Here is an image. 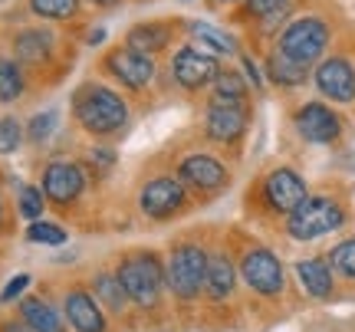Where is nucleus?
<instances>
[{
	"label": "nucleus",
	"instance_id": "obj_1",
	"mask_svg": "<svg viewBox=\"0 0 355 332\" xmlns=\"http://www.w3.org/2000/svg\"><path fill=\"white\" fill-rule=\"evenodd\" d=\"M332 40H336V26H332L329 17H322L316 10H306V13H293L286 20V26L273 40V50L290 56L293 63L313 69L329 53Z\"/></svg>",
	"mask_w": 355,
	"mask_h": 332
},
{
	"label": "nucleus",
	"instance_id": "obj_2",
	"mask_svg": "<svg viewBox=\"0 0 355 332\" xmlns=\"http://www.w3.org/2000/svg\"><path fill=\"white\" fill-rule=\"evenodd\" d=\"M73 115L76 122L86 128L89 135L105 139L122 132L128 122V103L115 89L102 86V82H83L73 92Z\"/></svg>",
	"mask_w": 355,
	"mask_h": 332
},
{
	"label": "nucleus",
	"instance_id": "obj_3",
	"mask_svg": "<svg viewBox=\"0 0 355 332\" xmlns=\"http://www.w3.org/2000/svg\"><path fill=\"white\" fill-rule=\"evenodd\" d=\"M345 220H349V207H345L339 198L309 191V198L286 218V234H290L293 241L309 243V241H319V237L336 234Z\"/></svg>",
	"mask_w": 355,
	"mask_h": 332
},
{
	"label": "nucleus",
	"instance_id": "obj_4",
	"mask_svg": "<svg viewBox=\"0 0 355 332\" xmlns=\"http://www.w3.org/2000/svg\"><path fill=\"white\" fill-rule=\"evenodd\" d=\"M119 283L125 290L128 299H135L139 306H155L158 303V293L165 286V267L158 263L155 254H132L119 263Z\"/></svg>",
	"mask_w": 355,
	"mask_h": 332
},
{
	"label": "nucleus",
	"instance_id": "obj_5",
	"mask_svg": "<svg viewBox=\"0 0 355 332\" xmlns=\"http://www.w3.org/2000/svg\"><path fill=\"white\" fill-rule=\"evenodd\" d=\"M313 89L329 105H355V60L349 53H326L313 66Z\"/></svg>",
	"mask_w": 355,
	"mask_h": 332
},
{
	"label": "nucleus",
	"instance_id": "obj_6",
	"mask_svg": "<svg viewBox=\"0 0 355 332\" xmlns=\"http://www.w3.org/2000/svg\"><path fill=\"white\" fill-rule=\"evenodd\" d=\"M168 69H171V79H175L178 89L201 92V89H211V82L217 79V73L224 66H220V56L201 50L198 43H184V46H178L171 53Z\"/></svg>",
	"mask_w": 355,
	"mask_h": 332
},
{
	"label": "nucleus",
	"instance_id": "obj_7",
	"mask_svg": "<svg viewBox=\"0 0 355 332\" xmlns=\"http://www.w3.org/2000/svg\"><path fill=\"white\" fill-rule=\"evenodd\" d=\"M207 250L198 243H181L168 256V286L175 290L178 299H198L204 290V273H207Z\"/></svg>",
	"mask_w": 355,
	"mask_h": 332
},
{
	"label": "nucleus",
	"instance_id": "obj_8",
	"mask_svg": "<svg viewBox=\"0 0 355 332\" xmlns=\"http://www.w3.org/2000/svg\"><path fill=\"white\" fill-rule=\"evenodd\" d=\"M257 191H260V201H263L266 211H273L279 218H290L293 211L309 198V184L296 168L279 165L273 171H266Z\"/></svg>",
	"mask_w": 355,
	"mask_h": 332
},
{
	"label": "nucleus",
	"instance_id": "obj_9",
	"mask_svg": "<svg viewBox=\"0 0 355 332\" xmlns=\"http://www.w3.org/2000/svg\"><path fill=\"white\" fill-rule=\"evenodd\" d=\"M293 128L309 145H336V141L343 139L345 122H343V115L336 112V105H329L326 99H309V103L296 105Z\"/></svg>",
	"mask_w": 355,
	"mask_h": 332
},
{
	"label": "nucleus",
	"instance_id": "obj_10",
	"mask_svg": "<svg viewBox=\"0 0 355 332\" xmlns=\"http://www.w3.org/2000/svg\"><path fill=\"white\" fill-rule=\"evenodd\" d=\"M155 69H158V66H155V56L132 50V46H125V43L105 53V73L128 92H145L148 89L152 79H155Z\"/></svg>",
	"mask_w": 355,
	"mask_h": 332
},
{
	"label": "nucleus",
	"instance_id": "obj_11",
	"mask_svg": "<svg viewBox=\"0 0 355 332\" xmlns=\"http://www.w3.org/2000/svg\"><path fill=\"white\" fill-rule=\"evenodd\" d=\"M241 277L243 283L260 296H279L283 286H286V273H283V263L273 250L266 247H250L247 254L241 256Z\"/></svg>",
	"mask_w": 355,
	"mask_h": 332
},
{
	"label": "nucleus",
	"instance_id": "obj_12",
	"mask_svg": "<svg viewBox=\"0 0 355 332\" xmlns=\"http://www.w3.org/2000/svg\"><path fill=\"white\" fill-rule=\"evenodd\" d=\"M250 128V103H207L204 109V135L214 145H241Z\"/></svg>",
	"mask_w": 355,
	"mask_h": 332
},
{
	"label": "nucleus",
	"instance_id": "obj_13",
	"mask_svg": "<svg viewBox=\"0 0 355 332\" xmlns=\"http://www.w3.org/2000/svg\"><path fill=\"white\" fill-rule=\"evenodd\" d=\"M178 178L184 188L198 194H217L224 191L230 184V168L214 158V155L207 152H198V155H188V158H181V165H178Z\"/></svg>",
	"mask_w": 355,
	"mask_h": 332
},
{
	"label": "nucleus",
	"instance_id": "obj_14",
	"mask_svg": "<svg viewBox=\"0 0 355 332\" xmlns=\"http://www.w3.org/2000/svg\"><path fill=\"white\" fill-rule=\"evenodd\" d=\"M184 204H188V188L181 184V178H168V175L152 178L139 194L141 214H145V218H152V220L175 218Z\"/></svg>",
	"mask_w": 355,
	"mask_h": 332
},
{
	"label": "nucleus",
	"instance_id": "obj_15",
	"mask_svg": "<svg viewBox=\"0 0 355 332\" xmlns=\"http://www.w3.org/2000/svg\"><path fill=\"white\" fill-rule=\"evenodd\" d=\"M43 194L53 204H73L86 191V175L76 161H50L43 171Z\"/></svg>",
	"mask_w": 355,
	"mask_h": 332
},
{
	"label": "nucleus",
	"instance_id": "obj_16",
	"mask_svg": "<svg viewBox=\"0 0 355 332\" xmlns=\"http://www.w3.org/2000/svg\"><path fill=\"white\" fill-rule=\"evenodd\" d=\"M53 50H56V33L46 30V26H30V30H20L13 37V56L20 66H43L53 60Z\"/></svg>",
	"mask_w": 355,
	"mask_h": 332
},
{
	"label": "nucleus",
	"instance_id": "obj_17",
	"mask_svg": "<svg viewBox=\"0 0 355 332\" xmlns=\"http://www.w3.org/2000/svg\"><path fill=\"white\" fill-rule=\"evenodd\" d=\"M66 322L76 332H105V316H102V306L96 303V296L86 293V290H73L66 296Z\"/></svg>",
	"mask_w": 355,
	"mask_h": 332
},
{
	"label": "nucleus",
	"instance_id": "obj_18",
	"mask_svg": "<svg viewBox=\"0 0 355 332\" xmlns=\"http://www.w3.org/2000/svg\"><path fill=\"white\" fill-rule=\"evenodd\" d=\"M263 76L273 89H300V86H306L313 79V69L293 63L290 56H283V53L270 50L263 56Z\"/></svg>",
	"mask_w": 355,
	"mask_h": 332
},
{
	"label": "nucleus",
	"instance_id": "obj_19",
	"mask_svg": "<svg viewBox=\"0 0 355 332\" xmlns=\"http://www.w3.org/2000/svg\"><path fill=\"white\" fill-rule=\"evenodd\" d=\"M237 277H241V270L227 254H211L207 256V273H204V293L211 296L214 303H224L234 293Z\"/></svg>",
	"mask_w": 355,
	"mask_h": 332
},
{
	"label": "nucleus",
	"instance_id": "obj_20",
	"mask_svg": "<svg viewBox=\"0 0 355 332\" xmlns=\"http://www.w3.org/2000/svg\"><path fill=\"white\" fill-rule=\"evenodd\" d=\"M171 40H175V24H168V20H145V24H135L125 33V46L155 56L165 46H171Z\"/></svg>",
	"mask_w": 355,
	"mask_h": 332
},
{
	"label": "nucleus",
	"instance_id": "obj_21",
	"mask_svg": "<svg viewBox=\"0 0 355 332\" xmlns=\"http://www.w3.org/2000/svg\"><path fill=\"white\" fill-rule=\"evenodd\" d=\"M188 33H191V40H194L201 50L214 53V56H220V60L241 53V40L234 37V33H227L224 26H217V24H207V20H191Z\"/></svg>",
	"mask_w": 355,
	"mask_h": 332
},
{
	"label": "nucleus",
	"instance_id": "obj_22",
	"mask_svg": "<svg viewBox=\"0 0 355 332\" xmlns=\"http://www.w3.org/2000/svg\"><path fill=\"white\" fill-rule=\"evenodd\" d=\"M296 277L303 283V290L313 299H329L332 296V286H336V273H332L329 260L322 256H309V260H300L296 263Z\"/></svg>",
	"mask_w": 355,
	"mask_h": 332
},
{
	"label": "nucleus",
	"instance_id": "obj_23",
	"mask_svg": "<svg viewBox=\"0 0 355 332\" xmlns=\"http://www.w3.org/2000/svg\"><path fill=\"white\" fill-rule=\"evenodd\" d=\"M207 92H211V103H250V82L243 79L241 69H220Z\"/></svg>",
	"mask_w": 355,
	"mask_h": 332
},
{
	"label": "nucleus",
	"instance_id": "obj_24",
	"mask_svg": "<svg viewBox=\"0 0 355 332\" xmlns=\"http://www.w3.org/2000/svg\"><path fill=\"white\" fill-rule=\"evenodd\" d=\"M20 316H24V322L33 332H66L60 313H56L46 299H33V296L24 299V303H20Z\"/></svg>",
	"mask_w": 355,
	"mask_h": 332
},
{
	"label": "nucleus",
	"instance_id": "obj_25",
	"mask_svg": "<svg viewBox=\"0 0 355 332\" xmlns=\"http://www.w3.org/2000/svg\"><path fill=\"white\" fill-rule=\"evenodd\" d=\"M26 7L40 20L63 24V20H76L79 10H83V0H26Z\"/></svg>",
	"mask_w": 355,
	"mask_h": 332
},
{
	"label": "nucleus",
	"instance_id": "obj_26",
	"mask_svg": "<svg viewBox=\"0 0 355 332\" xmlns=\"http://www.w3.org/2000/svg\"><path fill=\"white\" fill-rule=\"evenodd\" d=\"M24 89H26V79L20 63L0 56V103H17L24 96Z\"/></svg>",
	"mask_w": 355,
	"mask_h": 332
},
{
	"label": "nucleus",
	"instance_id": "obj_27",
	"mask_svg": "<svg viewBox=\"0 0 355 332\" xmlns=\"http://www.w3.org/2000/svg\"><path fill=\"white\" fill-rule=\"evenodd\" d=\"M326 260H329L332 273H339L343 280H355V237L339 241L329 250V256H326Z\"/></svg>",
	"mask_w": 355,
	"mask_h": 332
},
{
	"label": "nucleus",
	"instance_id": "obj_28",
	"mask_svg": "<svg viewBox=\"0 0 355 332\" xmlns=\"http://www.w3.org/2000/svg\"><path fill=\"white\" fill-rule=\"evenodd\" d=\"M293 0H243L241 3V17L243 24H260V20H266V17H273L277 10H283V7H290Z\"/></svg>",
	"mask_w": 355,
	"mask_h": 332
},
{
	"label": "nucleus",
	"instance_id": "obj_29",
	"mask_svg": "<svg viewBox=\"0 0 355 332\" xmlns=\"http://www.w3.org/2000/svg\"><path fill=\"white\" fill-rule=\"evenodd\" d=\"M92 286H96V293H99V299H102V303H105L109 309H115V313H119V309L125 306V299H128V296H125V290H122V283H119V277L99 273Z\"/></svg>",
	"mask_w": 355,
	"mask_h": 332
},
{
	"label": "nucleus",
	"instance_id": "obj_30",
	"mask_svg": "<svg viewBox=\"0 0 355 332\" xmlns=\"http://www.w3.org/2000/svg\"><path fill=\"white\" fill-rule=\"evenodd\" d=\"M26 237L33 243H46V247H63L66 243V230L50 224V220H33L30 227H26Z\"/></svg>",
	"mask_w": 355,
	"mask_h": 332
},
{
	"label": "nucleus",
	"instance_id": "obj_31",
	"mask_svg": "<svg viewBox=\"0 0 355 332\" xmlns=\"http://www.w3.org/2000/svg\"><path fill=\"white\" fill-rule=\"evenodd\" d=\"M24 145V125L13 115H0V155H13Z\"/></svg>",
	"mask_w": 355,
	"mask_h": 332
},
{
	"label": "nucleus",
	"instance_id": "obj_32",
	"mask_svg": "<svg viewBox=\"0 0 355 332\" xmlns=\"http://www.w3.org/2000/svg\"><path fill=\"white\" fill-rule=\"evenodd\" d=\"M43 207H46V194H43V188L24 184V188H20V214L33 224V220H40Z\"/></svg>",
	"mask_w": 355,
	"mask_h": 332
},
{
	"label": "nucleus",
	"instance_id": "obj_33",
	"mask_svg": "<svg viewBox=\"0 0 355 332\" xmlns=\"http://www.w3.org/2000/svg\"><path fill=\"white\" fill-rule=\"evenodd\" d=\"M56 122H60V115L53 112V109L50 112H37L33 119H30V125H26V139L37 141V145L40 141H46L53 132H56Z\"/></svg>",
	"mask_w": 355,
	"mask_h": 332
},
{
	"label": "nucleus",
	"instance_id": "obj_34",
	"mask_svg": "<svg viewBox=\"0 0 355 332\" xmlns=\"http://www.w3.org/2000/svg\"><path fill=\"white\" fill-rule=\"evenodd\" d=\"M237 60H241V73H243V79H247V82H250V89H263V69H260V66H257V60L254 56H247V53H237Z\"/></svg>",
	"mask_w": 355,
	"mask_h": 332
},
{
	"label": "nucleus",
	"instance_id": "obj_35",
	"mask_svg": "<svg viewBox=\"0 0 355 332\" xmlns=\"http://www.w3.org/2000/svg\"><path fill=\"white\" fill-rule=\"evenodd\" d=\"M30 286V277L26 273H20V277H13L7 286H3V293H0V303H13L17 296H24V290Z\"/></svg>",
	"mask_w": 355,
	"mask_h": 332
},
{
	"label": "nucleus",
	"instance_id": "obj_36",
	"mask_svg": "<svg viewBox=\"0 0 355 332\" xmlns=\"http://www.w3.org/2000/svg\"><path fill=\"white\" fill-rule=\"evenodd\" d=\"M92 161H96V165L112 168L115 165V152L112 148H92Z\"/></svg>",
	"mask_w": 355,
	"mask_h": 332
},
{
	"label": "nucleus",
	"instance_id": "obj_37",
	"mask_svg": "<svg viewBox=\"0 0 355 332\" xmlns=\"http://www.w3.org/2000/svg\"><path fill=\"white\" fill-rule=\"evenodd\" d=\"M3 332H33V329H30L26 322H7V326H3Z\"/></svg>",
	"mask_w": 355,
	"mask_h": 332
},
{
	"label": "nucleus",
	"instance_id": "obj_38",
	"mask_svg": "<svg viewBox=\"0 0 355 332\" xmlns=\"http://www.w3.org/2000/svg\"><path fill=\"white\" fill-rule=\"evenodd\" d=\"M211 3H217V7H241L243 0H211Z\"/></svg>",
	"mask_w": 355,
	"mask_h": 332
},
{
	"label": "nucleus",
	"instance_id": "obj_39",
	"mask_svg": "<svg viewBox=\"0 0 355 332\" xmlns=\"http://www.w3.org/2000/svg\"><path fill=\"white\" fill-rule=\"evenodd\" d=\"M92 3H96V7H115L119 0H92Z\"/></svg>",
	"mask_w": 355,
	"mask_h": 332
},
{
	"label": "nucleus",
	"instance_id": "obj_40",
	"mask_svg": "<svg viewBox=\"0 0 355 332\" xmlns=\"http://www.w3.org/2000/svg\"><path fill=\"white\" fill-rule=\"evenodd\" d=\"M0 220H3V204H0Z\"/></svg>",
	"mask_w": 355,
	"mask_h": 332
}]
</instances>
